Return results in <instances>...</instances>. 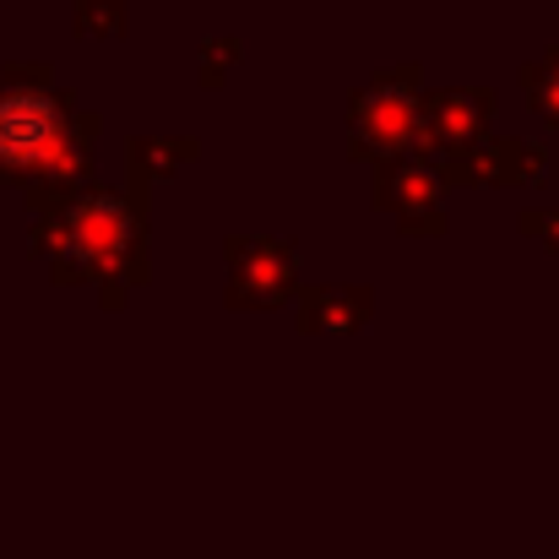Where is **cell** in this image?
I'll return each mask as SVG.
<instances>
[{
    "label": "cell",
    "mask_w": 559,
    "mask_h": 559,
    "mask_svg": "<svg viewBox=\"0 0 559 559\" xmlns=\"http://www.w3.org/2000/svg\"><path fill=\"white\" fill-rule=\"evenodd\" d=\"M60 109L44 93H5L0 98V158L5 164H33L55 147Z\"/></svg>",
    "instance_id": "cell-1"
}]
</instances>
